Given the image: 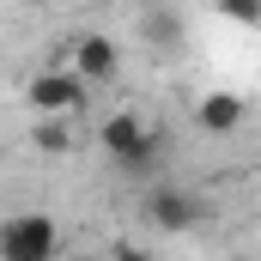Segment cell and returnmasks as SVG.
<instances>
[{
	"instance_id": "6",
	"label": "cell",
	"mask_w": 261,
	"mask_h": 261,
	"mask_svg": "<svg viewBox=\"0 0 261 261\" xmlns=\"http://www.w3.org/2000/svg\"><path fill=\"white\" fill-rule=\"evenodd\" d=\"M243 116H249V103H243L237 91H206V97L195 103V128L213 134V140L237 134V128H243Z\"/></svg>"
},
{
	"instance_id": "3",
	"label": "cell",
	"mask_w": 261,
	"mask_h": 261,
	"mask_svg": "<svg viewBox=\"0 0 261 261\" xmlns=\"http://www.w3.org/2000/svg\"><path fill=\"white\" fill-rule=\"evenodd\" d=\"M24 97H31L37 116H61V122H73V116L91 103V85H85L73 67H43V73L24 85Z\"/></svg>"
},
{
	"instance_id": "11",
	"label": "cell",
	"mask_w": 261,
	"mask_h": 261,
	"mask_svg": "<svg viewBox=\"0 0 261 261\" xmlns=\"http://www.w3.org/2000/svg\"><path fill=\"white\" fill-rule=\"evenodd\" d=\"M61 261H103V255H85V249H79V255H67V249H61Z\"/></svg>"
},
{
	"instance_id": "2",
	"label": "cell",
	"mask_w": 261,
	"mask_h": 261,
	"mask_svg": "<svg viewBox=\"0 0 261 261\" xmlns=\"http://www.w3.org/2000/svg\"><path fill=\"white\" fill-rule=\"evenodd\" d=\"M0 261H61V225L49 213H12L0 225Z\"/></svg>"
},
{
	"instance_id": "8",
	"label": "cell",
	"mask_w": 261,
	"mask_h": 261,
	"mask_svg": "<svg viewBox=\"0 0 261 261\" xmlns=\"http://www.w3.org/2000/svg\"><path fill=\"white\" fill-rule=\"evenodd\" d=\"M152 43H164V49H176V43H182V24H176V12H158V18H152Z\"/></svg>"
},
{
	"instance_id": "1",
	"label": "cell",
	"mask_w": 261,
	"mask_h": 261,
	"mask_svg": "<svg viewBox=\"0 0 261 261\" xmlns=\"http://www.w3.org/2000/svg\"><path fill=\"white\" fill-rule=\"evenodd\" d=\"M97 146H103V158H110L116 170H128V176H152V170H158V152H164L140 110L103 116V122H97Z\"/></svg>"
},
{
	"instance_id": "7",
	"label": "cell",
	"mask_w": 261,
	"mask_h": 261,
	"mask_svg": "<svg viewBox=\"0 0 261 261\" xmlns=\"http://www.w3.org/2000/svg\"><path fill=\"white\" fill-rule=\"evenodd\" d=\"M31 140H37L43 152H67V146H73V134H67L61 116H37V134H31Z\"/></svg>"
},
{
	"instance_id": "9",
	"label": "cell",
	"mask_w": 261,
	"mask_h": 261,
	"mask_svg": "<svg viewBox=\"0 0 261 261\" xmlns=\"http://www.w3.org/2000/svg\"><path fill=\"white\" fill-rule=\"evenodd\" d=\"M219 12L237 24H261V0H219Z\"/></svg>"
},
{
	"instance_id": "5",
	"label": "cell",
	"mask_w": 261,
	"mask_h": 261,
	"mask_svg": "<svg viewBox=\"0 0 261 261\" xmlns=\"http://www.w3.org/2000/svg\"><path fill=\"white\" fill-rule=\"evenodd\" d=\"M73 73H79L85 85H110V79L122 73L116 37H79V43H73Z\"/></svg>"
},
{
	"instance_id": "10",
	"label": "cell",
	"mask_w": 261,
	"mask_h": 261,
	"mask_svg": "<svg viewBox=\"0 0 261 261\" xmlns=\"http://www.w3.org/2000/svg\"><path fill=\"white\" fill-rule=\"evenodd\" d=\"M103 261H158V255H152V249H140V243H116Z\"/></svg>"
},
{
	"instance_id": "4",
	"label": "cell",
	"mask_w": 261,
	"mask_h": 261,
	"mask_svg": "<svg viewBox=\"0 0 261 261\" xmlns=\"http://www.w3.org/2000/svg\"><path fill=\"white\" fill-rule=\"evenodd\" d=\"M140 213H146V225H152V231H189L206 206H200V195L176 189V182H152V189L140 195Z\"/></svg>"
}]
</instances>
